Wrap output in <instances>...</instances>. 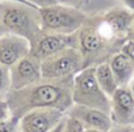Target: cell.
<instances>
[{"label":"cell","mask_w":134,"mask_h":132,"mask_svg":"<svg viewBox=\"0 0 134 132\" xmlns=\"http://www.w3.org/2000/svg\"><path fill=\"white\" fill-rule=\"evenodd\" d=\"M0 2H17V3H24V4H28L26 2H24V0H0ZM30 5V4H29Z\"/></svg>","instance_id":"obj_23"},{"label":"cell","mask_w":134,"mask_h":132,"mask_svg":"<svg viewBox=\"0 0 134 132\" xmlns=\"http://www.w3.org/2000/svg\"><path fill=\"white\" fill-rule=\"evenodd\" d=\"M55 2H57V3H59V2H62V0H55Z\"/></svg>","instance_id":"obj_27"},{"label":"cell","mask_w":134,"mask_h":132,"mask_svg":"<svg viewBox=\"0 0 134 132\" xmlns=\"http://www.w3.org/2000/svg\"><path fill=\"white\" fill-rule=\"evenodd\" d=\"M83 56L78 47H67L41 61L42 79H59L83 70Z\"/></svg>","instance_id":"obj_3"},{"label":"cell","mask_w":134,"mask_h":132,"mask_svg":"<svg viewBox=\"0 0 134 132\" xmlns=\"http://www.w3.org/2000/svg\"><path fill=\"white\" fill-rule=\"evenodd\" d=\"M11 88V72L9 67L0 64V94H4Z\"/></svg>","instance_id":"obj_15"},{"label":"cell","mask_w":134,"mask_h":132,"mask_svg":"<svg viewBox=\"0 0 134 132\" xmlns=\"http://www.w3.org/2000/svg\"><path fill=\"white\" fill-rule=\"evenodd\" d=\"M4 34H7V29L4 28V25H3L2 20H0V37H3Z\"/></svg>","instance_id":"obj_22"},{"label":"cell","mask_w":134,"mask_h":132,"mask_svg":"<svg viewBox=\"0 0 134 132\" xmlns=\"http://www.w3.org/2000/svg\"><path fill=\"white\" fill-rule=\"evenodd\" d=\"M50 125L49 119L43 114H30L24 120L25 132H46Z\"/></svg>","instance_id":"obj_12"},{"label":"cell","mask_w":134,"mask_h":132,"mask_svg":"<svg viewBox=\"0 0 134 132\" xmlns=\"http://www.w3.org/2000/svg\"><path fill=\"white\" fill-rule=\"evenodd\" d=\"M32 51L30 42L20 35L7 33L0 37V64L12 67Z\"/></svg>","instance_id":"obj_6"},{"label":"cell","mask_w":134,"mask_h":132,"mask_svg":"<svg viewBox=\"0 0 134 132\" xmlns=\"http://www.w3.org/2000/svg\"><path fill=\"white\" fill-rule=\"evenodd\" d=\"M0 132H13V123L12 122H0Z\"/></svg>","instance_id":"obj_19"},{"label":"cell","mask_w":134,"mask_h":132,"mask_svg":"<svg viewBox=\"0 0 134 132\" xmlns=\"http://www.w3.org/2000/svg\"><path fill=\"white\" fill-rule=\"evenodd\" d=\"M41 30L45 34H72L86 21V15L70 5H59L40 8Z\"/></svg>","instance_id":"obj_2"},{"label":"cell","mask_w":134,"mask_h":132,"mask_svg":"<svg viewBox=\"0 0 134 132\" xmlns=\"http://www.w3.org/2000/svg\"><path fill=\"white\" fill-rule=\"evenodd\" d=\"M5 116H7V105L3 101H0V122H2Z\"/></svg>","instance_id":"obj_20"},{"label":"cell","mask_w":134,"mask_h":132,"mask_svg":"<svg viewBox=\"0 0 134 132\" xmlns=\"http://www.w3.org/2000/svg\"><path fill=\"white\" fill-rule=\"evenodd\" d=\"M87 120H88L90 124H92V125H95V127H97L100 129H108L109 128L108 118L100 111H95V110L90 111L87 114Z\"/></svg>","instance_id":"obj_14"},{"label":"cell","mask_w":134,"mask_h":132,"mask_svg":"<svg viewBox=\"0 0 134 132\" xmlns=\"http://www.w3.org/2000/svg\"><path fill=\"white\" fill-rule=\"evenodd\" d=\"M0 20L7 29V33L26 38L30 46L42 33L40 8L34 5L17 2H3Z\"/></svg>","instance_id":"obj_1"},{"label":"cell","mask_w":134,"mask_h":132,"mask_svg":"<svg viewBox=\"0 0 134 132\" xmlns=\"http://www.w3.org/2000/svg\"><path fill=\"white\" fill-rule=\"evenodd\" d=\"M2 5H3V2H0V12H2Z\"/></svg>","instance_id":"obj_26"},{"label":"cell","mask_w":134,"mask_h":132,"mask_svg":"<svg viewBox=\"0 0 134 132\" xmlns=\"http://www.w3.org/2000/svg\"><path fill=\"white\" fill-rule=\"evenodd\" d=\"M53 132H62V125H58V127H57V128H55Z\"/></svg>","instance_id":"obj_24"},{"label":"cell","mask_w":134,"mask_h":132,"mask_svg":"<svg viewBox=\"0 0 134 132\" xmlns=\"http://www.w3.org/2000/svg\"><path fill=\"white\" fill-rule=\"evenodd\" d=\"M95 75H96V80H97V84L100 86V89L109 94V96H113L114 92L117 90V81L114 79V75L110 70V65L109 63L104 61V63H100L95 67Z\"/></svg>","instance_id":"obj_11"},{"label":"cell","mask_w":134,"mask_h":132,"mask_svg":"<svg viewBox=\"0 0 134 132\" xmlns=\"http://www.w3.org/2000/svg\"><path fill=\"white\" fill-rule=\"evenodd\" d=\"M122 2L126 4V7L131 11H134V0H122Z\"/></svg>","instance_id":"obj_21"},{"label":"cell","mask_w":134,"mask_h":132,"mask_svg":"<svg viewBox=\"0 0 134 132\" xmlns=\"http://www.w3.org/2000/svg\"><path fill=\"white\" fill-rule=\"evenodd\" d=\"M121 51L127 55V58L131 60V63H133V65H134V41H126V42L124 43Z\"/></svg>","instance_id":"obj_16"},{"label":"cell","mask_w":134,"mask_h":132,"mask_svg":"<svg viewBox=\"0 0 134 132\" xmlns=\"http://www.w3.org/2000/svg\"><path fill=\"white\" fill-rule=\"evenodd\" d=\"M90 132H97V131H90Z\"/></svg>","instance_id":"obj_28"},{"label":"cell","mask_w":134,"mask_h":132,"mask_svg":"<svg viewBox=\"0 0 134 132\" xmlns=\"http://www.w3.org/2000/svg\"><path fill=\"white\" fill-rule=\"evenodd\" d=\"M114 101L117 107L122 112H131L134 109V97L133 94L125 88H117L114 92Z\"/></svg>","instance_id":"obj_13"},{"label":"cell","mask_w":134,"mask_h":132,"mask_svg":"<svg viewBox=\"0 0 134 132\" xmlns=\"http://www.w3.org/2000/svg\"><path fill=\"white\" fill-rule=\"evenodd\" d=\"M75 93L83 98L97 99L103 97V90L96 80L95 67L84 68L75 76Z\"/></svg>","instance_id":"obj_7"},{"label":"cell","mask_w":134,"mask_h":132,"mask_svg":"<svg viewBox=\"0 0 134 132\" xmlns=\"http://www.w3.org/2000/svg\"><path fill=\"white\" fill-rule=\"evenodd\" d=\"M11 88L23 89L30 86L41 80V61L32 54L26 55L16 64L9 67Z\"/></svg>","instance_id":"obj_5"},{"label":"cell","mask_w":134,"mask_h":132,"mask_svg":"<svg viewBox=\"0 0 134 132\" xmlns=\"http://www.w3.org/2000/svg\"><path fill=\"white\" fill-rule=\"evenodd\" d=\"M109 65L118 85H125L134 77V65L131 60L127 58V55L122 51L114 54L110 58Z\"/></svg>","instance_id":"obj_9"},{"label":"cell","mask_w":134,"mask_h":132,"mask_svg":"<svg viewBox=\"0 0 134 132\" xmlns=\"http://www.w3.org/2000/svg\"><path fill=\"white\" fill-rule=\"evenodd\" d=\"M67 132H83V125L79 120L71 119L69 122V127H67Z\"/></svg>","instance_id":"obj_18"},{"label":"cell","mask_w":134,"mask_h":132,"mask_svg":"<svg viewBox=\"0 0 134 132\" xmlns=\"http://www.w3.org/2000/svg\"><path fill=\"white\" fill-rule=\"evenodd\" d=\"M131 94H133V97H134V79L131 80Z\"/></svg>","instance_id":"obj_25"},{"label":"cell","mask_w":134,"mask_h":132,"mask_svg":"<svg viewBox=\"0 0 134 132\" xmlns=\"http://www.w3.org/2000/svg\"><path fill=\"white\" fill-rule=\"evenodd\" d=\"M28 4L30 5H34L37 8H45V7H50V5H54L57 4L55 0H24Z\"/></svg>","instance_id":"obj_17"},{"label":"cell","mask_w":134,"mask_h":132,"mask_svg":"<svg viewBox=\"0 0 134 132\" xmlns=\"http://www.w3.org/2000/svg\"><path fill=\"white\" fill-rule=\"evenodd\" d=\"M60 96H62V90L58 86L50 84L38 85L30 93V102L34 106H46L59 101Z\"/></svg>","instance_id":"obj_10"},{"label":"cell","mask_w":134,"mask_h":132,"mask_svg":"<svg viewBox=\"0 0 134 132\" xmlns=\"http://www.w3.org/2000/svg\"><path fill=\"white\" fill-rule=\"evenodd\" d=\"M76 32L72 34H45L41 38L38 37L32 43L30 54L42 61L67 47H78Z\"/></svg>","instance_id":"obj_4"},{"label":"cell","mask_w":134,"mask_h":132,"mask_svg":"<svg viewBox=\"0 0 134 132\" xmlns=\"http://www.w3.org/2000/svg\"><path fill=\"white\" fill-rule=\"evenodd\" d=\"M103 17L118 38L126 39L134 17V15L129 12V9H112Z\"/></svg>","instance_id":"obj_8"}]
</instances>
